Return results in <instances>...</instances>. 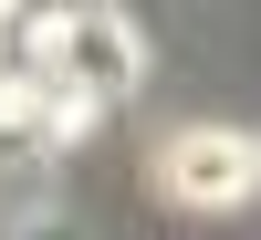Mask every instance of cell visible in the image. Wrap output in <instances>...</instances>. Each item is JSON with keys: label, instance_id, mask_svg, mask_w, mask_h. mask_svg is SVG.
<instances>
[{"label": "cell", "instance_id": "obj_1", "mask_svg": "<svg viewBox=\"0 0 261 240\" xmlns=\"http://www.w3.org/2000/svg\"><path fill=\"white\" fill-rule=\"evenodd\" d=\"M157 188L178 209H230L251 199V136H230V125H178L157 157Z\"/></svg>", "mask_w": 261, "mask_h": 240}, {"label": "cell", "instance_id": "obj_2", "mask_svg": "<svg viewBox=\"0 0 261 240\" xmlns=\"http://www.w3.org/2000/svg\"><path fill=\"white\" fill-rule=\"evenodd\" d=\"M251 188H261V136H251Z\"/></svg>", "mask_w": 261, "mask_h": 240}]
</instances>
